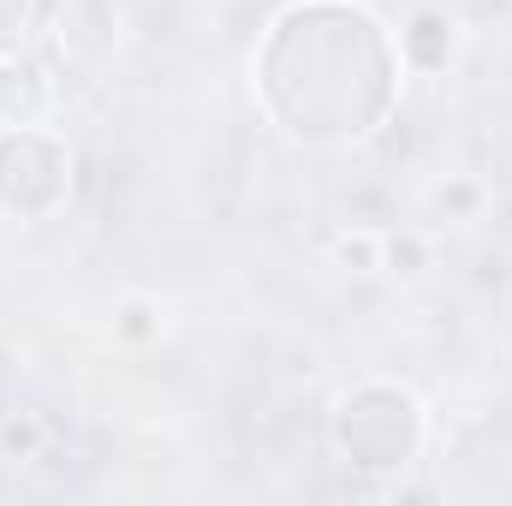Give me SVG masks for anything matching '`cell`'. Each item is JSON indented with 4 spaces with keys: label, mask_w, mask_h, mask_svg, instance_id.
Instances as JSON below:
<instances>
[]
</instances>
